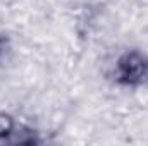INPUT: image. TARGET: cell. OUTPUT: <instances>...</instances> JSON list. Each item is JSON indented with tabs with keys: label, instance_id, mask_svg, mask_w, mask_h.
I'll list each match as a JSON object with an SVG mask.
<instances>
[{
	"label": "cell",
	"instance_id": "obj_2",
	"mask_svg": "<svg viewBox=\"0 0 148 146\" xmlns=\"http://www.w3.org/2000/svg\"><path fill=\"white\" fill-rule=\"evenodd\" d=\"M16 131V122L12 120V117L0 113V136H9Z\"/></svg>",
	"mask_w": 148,
	"mask_h": 146
},
{
	"label": "cell",
	"instance_id": "obj_1",
	"mask_svg": "<svg viewBox=\"0 0 148 146\" xmlns=\"http://www.w3.org/2000/svg\"><path fill=\"white\" fill-rule=\"evenodd\" d=\"M112 77L126 88L148 86V55L140 50H127L115 60Z\"/></svg>",
	"mask_w": 148,
	"mask_h": 146
}]
</instances>
